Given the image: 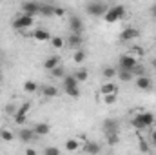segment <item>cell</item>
Wrapping results in <instances>:
<instances>
[{
	"mask_svg": "<svg viewBox=\"0 0 156 155\" xmlns=\"http://www.w3.org/2000/svg\"><path fill=\"white\" fill-rule=\"evenodd\" d=\"M31 39H35L37 42H49V40H51V33H49L47 29L37 28V29H33V33H31Z\"/></svg>",
	"mask_w": 156,
	"mask_h": 155,
	"instance_id": "cell-10",
	"label": "cell"
},
{
	"mask_svg": "<svg viewBox=\"0 0 156 155\" xmlns=\"http://www.w3.org/2000/svg\"><path fill=\"white\" fill-rule=\"evenodd\" d=\"M129 53H131V55H134L136 59H140V57H144V55H145L144 47H140V46H133V47L129 49Z\"/></svg>",
	"mask_w": 156,
	"mask_h": 155,
	"instance_id": "cell-29",
	"label": "cell"
},
{
	"mask_svg": "<svg viewBox=\"0 0 156 155\" xmlns=\"http://www.w3.org/2000/svg\"><path fill=\"white\" fill-rule=\"evenodd\" d=\"M35 133H37V137H45V135H49L51 133V126L47 124V122H38V124H35Z\"/></svg>",
	"mask_w": 156,
	"mask_h": 155,
	"instance_id": "cell-13",
	"label": "cell"
},
{
	"mask_svg": "<svg viewBox=\"0 0 156 155\" xmlns=\"http://www.w3.org/2000/svg\"><path fill=\"white\" fill-rule=\"evenodd\" d=\"M151 142H153V144H156V130H153V131H151Z\"/></svg>",
	"mask_w": 156,
	"mask_h": 155,
	"instance_id": "cell-40",
	"label": "cell"
},
{
	"mask_svg": "<svg viewBox=\"0 0 156 155\" xmlns=\"http://www.w3.org/2000/svg\"><path fill=\"white\" fill-rule=\"evenodd\" d=\"M29 110H31V102H24V104H20L18 108H16V112H15V122L16 124H24L26 122V117L29 113Z\"/></svg>",
	"mask_w": 156,
	"mask_h": 155,
	"instance_id": "cell-7",
	"label": "cell"
},
{
	"mask_svg": "<svg viewBox=\"0 0 156 155\" xmlns=\"http://www.w3.org/2000/svg\"><path fill=\"white\" fill-rule=\"evenodd\" d=\"M134 84H136V88L138 89H142V91H147V89H151V86H153V80L147 77V75H140V77H134Z\"/></svg>",
	"mask_w": 156,
	"mask_h": 155,
	"instance_id": "cell-11",
	"label": "cell"
},
{
	"mask_svg": "<svg viewBox=\"0 0 156 155\" xmlns=\"http://www.w3.org/2000/svg\"><path fill=\"white\" fill-rule=\"evenodd\" d=\"M104 131H118V120L115 119H105L104 120Z\"/></svg>",
	"mask_w": 156,
	"mask_h": 155,
	"instance_id": "cell-17",
	"label": "cell"
},
{
	"mask_svg": "<svg viewBox=\"0 0 156 155\" xmlns=\"http://www.w3.org/2000/svg\"><path fill=\"white\" fill-rule=\"evenodd\" d=\"M69 29H71V33H80V35H82V31H83V22H82L80 17H76V15L69 17Z\"/></svg>",
	"mask_w": 156,
	"mask_h": 155,
	"instance_id": "cell-9",
	"label": "cell"
},
{
	"mask_svg": "<svg viewBox=\"0 0 156 155\" xmlns=\"http://www.w3.org/2000/svg\"><path fill=\"white\" fill-rule=\"evenodd\" d=\"M73 49H80L82 47V44H83V39H82V35L80 33H71V37L66 40Z\"/></svg>",
	"mask_w": 156,
	"mask_h": 155,
	"instance_id": "cell-14",
	"label": "cell"
},
{
	"mask_svg": "<svg viewBox=\"0 0 156 155\" xmlns=\"http://www.w3.org/2000/svg\"><path fill=\"white\" fill-rule=\"evenodd\" d=\"M75 77H76L78 82H85V80H87V77H89V73H87L85 70H78L76 73H75Z\"/></svg>",
	"mask_w": 156,
	"mask_h": 155,
	"instance_id": "cell-32",
	"label": "cell"
},
{
	"mask_svg": "<svg viewBox=\"0 0 156 155\" xmlns=\"http://www.w3.org/2000/svg\"><path fill=\"white\" fill-rule=\"evenodd\" d=\"M104 102H105V104H115V102H116V93L104 95Z\"/></svg>",
	"mask_w": 156,
	"mask_h": 155,
	"instance_id": "cell-35",
	"label": "cell"
},
{
	"mask_svg": "<svg viewBox=\"0 0 156 155\" xmlns=\"http://www.w3.org/2000/svg\"><path fill=\"white\" fill-rule=\"evenodd\" d=\"M73 60L76 62V64H82L83 60H85V51L80 47V49H75V53H73Z\"/></svg>",
	"mask_w": 156,
	"mask_h": 155,
	"instance_id": "cell-26",
	"label": "cell"
},
{
	"mask_svg": "<svg viewBox=\"0 0 156 155\" xmlns=\"http://www.w3.org/2000/svg\"><path fill=\"white\" fill-rule=\"evenodd\" d=\"M0 82H2V70H0Z\"/></svg>",
	"mask_w": 156,
	"mask_h": 155,
	"instance_id": "cell-44",
	"label": "cell"
},
{
	"mask_svg": "<svg viewBox=\"0 0 156 155\" xmlns=\"http://www.w3.org/2000/svg\"><path fill=\"white\" fill-rule=\"evenodd\" d=\"M116 75H118V78H120V82H131V80L134 78V75H133L131 70H118Z\"/></svg>",
	"mask_w": 156,
	"mask_h": 155,
	"instance_id": "cell-16",
	"label": "cell"
},
{
	"mask_svg": "<svg viewBox=\"0 0 156 155\" xmlns=\"http://www.w3.org/2000/svg\"><path fill=\"white\" fill-rule=\"evenodd\" d=\"M105 11H107V6L102 0H96V2H91V4L85 6V13L91 15V17H104Z\"/></svg>",
	"mask_w": 156,
	"mask_h": 155,
	"instance_id": "cell-4",
	"label": "cell"
},
{
	"mask_svg": "<svg viewBox=\"0 0 156 155\" xmlns=\"http://www.w3.org/2000/svg\"><path fill=\"white\" fill-rule=\"evenodd\" d=\"M35 24V17H31V15H26V13H20L15 20H13V29H16V31H22V29H27V28H31Z\"/></svg>",
	"mask_w": 156,
	"mask_h": 155,
	"instance_id": "cell-3",
	"label": "cell"
},
{
	"mask_svg": "<svg viewBox=\"0 0 156 155\" xmlns=\"http://www.w3.org/2000/svg\"><path fill=\"white\" fill-rule=\"evenodd\" d=\"M44 152H45L47 155H58V153H60V150H58V148H45Z\"/></svg>",
	"mask_w": 156,
	"mask_h": 155,
	"instance_id": "cell-37",
	"label": "cell"
},
{
	"mask_svg": "<svg viewBox=\"0 0 156 155\" xmlns=\"http://www.w3.org/2000/svg\"><path fill=\"white\" fill-rule=\"evenodd\" d=\"M100 93H102V97L104 95H111V93H118V88L113 82H104L102 88H100Z\"/></svg>",
	"mask_w": 156,
	"mask_h": 155,
	"instance_id": "cell-15",
	"label": "cell"
},
{
	"mask_svg": "<svg viewBox=\"0 0 156 155\" xmlns=\"http://www.w3.org/2000/svg\"><path fill=\"white\" fill-rule=\"evenodd\" d=\"M53 15H55V17H64V15H66V9H64V7L55 6V7H53Z\"/></svg>",
	"mask_w": 156,
	"mask_h": 155,
	"instance_id": "cell-36",
	"label": "cell"
},
{
	"mask_svg": "<svg viewBox=\"0 0 156 155\" xmlns=\"http://www.w3.org/2000/svg\"><path fill=\"white\" fill-rule=\"evenodd\" d=\"M105 139H107V142H109L111 146H116L118 142H120V135H118V131H107V133H105Z\"/></svg>",
	"mask_w": 156,
	"mask_h": 155,
	"instance_id": "cell-24",
	"label": "cell"
},
{
	"mask_svg": "<svg viewBox=\"0 0 156 155\" xmlns=\"http://www.w3.org/2000/svg\"><path fill=\"white\" fill-rule=\"evenodd\" d=\"M35 137H37L35 130H29V128H22V130L18 131V139H20L22 142H31V141H35Z\"/></svg>",
	"mask_w": 156,
	"mask_h": 155,
	"instance_id": "cell-12",
	"label": "cell"
},
{
	"mask_svg": "<svg viewBox=\"0 0 156 155\" xmlns=\"http://www.w3.org/2000/svg\"><path fill=\"white\" fill-rule=\"evenodd\" d=\"M149 13H151V17H153V18H156V4H153V6L149 7Z\"/></svg>",
	"mask_w": 156,
	"mask_h": 155,
	"instance_id": "cell-39",
	"label": "cell"
},
{
	"mask_svg": "<svg viewBox=\"0 0 156 155\" xmlns=\"http://www.w3.org/2000/svg\"><path fill=\"white\" fill-rule=\"evenodd\" d=\"M100 144H96V142H87L85 144V152H89V153H100Z\"/></svg>",
	"mask_w": 156,
	"mask_h": 155,
	"instance_id": "cell-28",
	"label": "cell"
},
{
	"mask_svg": "<svg viewBox=\"0 0 156 155\" xmlns=\"http://www.w3.org/2000/svg\"><path fill=\"white\" fill-rule=\"evenodd\" d=\"M140 150H142V152H149V146H147L145 141H140Z\"/></svg>",
	"mask_w": 156,
	"mask_h": 155,
	"instance_id": "cell-38",
	"label": "cell"
},
{
	"mask_svg": "<svg viewBox=\"0 0 156 155\" xmlns=\"http://www.w3.org/2000/svg\"><path fill=\"white\" fill-rule=\"evenodd\" d=\"M136 64H138V59H136L134 55H131V53L122 55V57H120V60H118L120 70H133Z\"/></svg>",
	"mask_w": 156,
	"mask_h": 155,
	"instance_id": "cell-6",
	"label": "cell"
},
{
	"mask_svg": "<svg viewBox=\"0 0 156 155\" xmlns=\"http://www.w3.org/2000/svg\"><path fill=\"white\" fill-rule=\"evenodd\" d=\"M26 153H27V155H37V150H33V148H27V150H26Z\"/></svg>",
	"mask_w": 156,
	"mask_h": 155,
	"instance_id": "cell-42",
	"label": "cell"
},
{
	"mask_svg": "<svg viewBox=\"0 0 156 155\" xmlns=\"http://www.w3.org/2000/svg\"><path fill=\"white\" fill-rule=\"evenodd\" d=\"M49 42H51V46H53L55 49H64V46L67 44V42H66V39H62V37H51V40H49Z\"/></svg>",
	"mask_w": 156,
	"mask_h": 155,
	"instance_id": "cell-25",
	"label": "cell"
},
{
	"mask_svg": "<svg viewBox=\"0 0 156 155\" xmlns=\"http://www.w3.org/2000/svg\"><path fill=\"white\" fill-rule=\"evenodd\" d=\"M102 75H104L105 78H113L115 75H116V70H115V68H111V66H107V68H104V70H102Z\"/></svg>",
	"mask_w": 156,
	"mask_h": 155,
	"instance_id": "cell-31",
	"label": "cell"
},
{
	"mask_svg": "<svg viewBox=\"0 0 156 155\" xmlns=\"http://www.w3.org/2000/svg\"><path fill=\"white\" fill-rule=\"evenodd\" d=\"M151 66H153V68L156 70V59H153V62H151Z\"/></svg>",
	"mask_w": 156,
	"mask_h": 155,
	"instance_id": "cell-43",
	"label": "cell"
},
{
	"mask_svg": "<svg viewBox=\"0 0 156 155\" xmlns=\"http://www.w3.org/2000/svg\"><path fill=\"white\" fill-rule=\"evenodd\" d=\"M42 93H44L45 99H55V97L58 95V89H56L55 86H45V88L42 89Z\"/></svg>",
	"mask_w": 156,
	"mask_h": 155,
	"instance_id": "cell-22",
	"label": "cell"
},
{
	"mask_svg": "<svg viewBox=\"0 0 156 155\" xmlns=\"http://www.w3.org/2000/svg\"><path fill=\"white\" fill-rule=\"evenodd\" d=\"M131 71H133V75H134V77H140V75H145V68H144L142 64H136V66H134V68H133Z\"/></svg>",
	"mask_w": 156,
	"mask_h": 155,
	"instance_id": "cell-33",
	"label": "cell"
},
{
	"mask_svg": "<svg viewBox=\"0 0 156 155\" xmlns=\"http://www.w3.org/2000/svg\"><path fill=\"white\" fill-rule=\"evenodd\" d=\"M53 7H55V6H47V4H45V6H42V7H40V15L51 17V15H53Z\"/></svg>",
	"mask_w": 156,
	"mask_h": 155,
	"instance_id": "cell-34",
	"label": "cell"
},
{
	"mask_svg": "<svg viewBox=\"0 0 156 155\" xmlns=\"http://www.w3.org/2000/svg\"><path fill=\"white\" fill-rule=\"evenodd\" d=\"M0 139L5 141V142H11V141L15 139V135H13L9 130H2V131H0Z\"/></svg>",
	"mask_w": 156,
	"mask_h": 155,
	"instance_id": "cell-30",
	"label": "cell"
},
{
	"mask_svg": "<svg viewBox=\"0 0 156 155\" xmlns=\"http://www.w3.org/2000/svg\"><path fill=\"white\" fill-rule=\"evenodd\" d=\"M156 122V117L153 112H140V113H136V117L131 120V124L136 128V130H145V128H151V126H154Z\"/></svg>",
	"mask_w": 156,
	"mask_h": 155,
	"instance_id": "cell-1",
	"label": "cell"
},
{
	"mask_svg": "<svg viewBox=\"0 0 156 155\" xmlns=\"http://www.w3.org/2000/svg\"><path fill=\"white\" fill-rule=\"evenodd\" d=\"M51 75H53L55 78H64V75H66V68L58 64L56 68H53V70H51Z\"/></svg>",
	"mask_w": 156,
	"mask_h": 155,
	"instance_id": "cell-27",
	"label": "cell"
},
{
	"mask_svg": "<svg viewBox=\"0 0 156 155\" xmlns=\"http://www.w3.org/2000/svg\"><path fill=\"white\" fill-rule=\"evenodd\" d=\"M125 17V7L123 6H113V7H107V11L104 13V20L105 24H115L118 20H122Z\"/></svg>",
	"mask_w": 156,
	"mask_h": 155,
	"instance_id": "cell-2",
	"label": "cell"
},
{
	"mask_svg": "<svg viewBox=\"0 0 156 155\" xmlns=\"http://www.w3.org/2000/svg\"><path fill=\"white\" fill-rule=\"evenodd\" d=\"M13 110H15L13 106H7V108H5V113H9V115H15V112H13Z\"/></svg>",
	"mask_w": 156,
	"mask_h": 155,
	"instance_id": "cell-41",
	"label": "cell"
},
{
	"mask_svg": "<svg viewBox=\"0 0 156 155\" xmlns=\"http://www.w3.org/2000/svg\"><path fill=\"white\" fill-rule=\"evenodd\" d=\"M24 91L29 93V95H33V93L38 91V84H37L35 80H26V82H24Z\"/></svg>",
	"mask_w": 156,
	"mask_h": 155,
	"instance_id": "cell-18",
	"label": "cell"
},
{
	"mask_svg": "<svg viewBox=\"0 0 156 155\" xmlns=\"http://www.w3.org/2000/svg\"><path fill=\"white\" fill-rule=\"evenodd\" d=\"M40 7H42V4L35 2V0H26V2H22V6H20L22 13L31 15V17H37V15H40Z\"/></svg>",
	"mask_w": 156,
	"mask_h": 155,
	"instance_id": "cell-5",
	"label": "cell"
},
{
	"mask_svg": "<svg viewBox=\"0 0 156 155\" xmlns=\"http://www.w3.org/2000/svg\"><path fill=\"white\" fill-rule=\"evenodd\" d=\"M62 82H64V88H71V86H78L80 82L76 80V77L75 75H64V78H62Z\"/></svg>",
	"mask_w": 156,
	"mask_h": 155,
	"instance_id": "cell-21",
	"label": "cell"
},
{
	"mask_svg": "<svg viewBox=\"0 0 156 155\" xmlns=\"http://www.w3.org/2000/svg\"><path fill=\"white\" fill-rule=\"evenodd\" d=\"M60 64V59L58 57H49V59H45V62H44V68L47 70V71H51L53 68H56Z\"/></svg>",
	"mask_w": 156,
	"mask_h": 155,
	"instance_id": "cell-20",
	"label": "cell"
},
{
	"mask_svg": "<svg viewBox=\"0 0 156 155\" xmlns=\"http://www.w3.org/2000/svg\"><path fill=\"white\" fill-rule=\"evenodd\" d=\"M138 37H140V31L136 28H125L120 33V42H133V40H136Z\"/></svg>",
	"mask_w": 156,
	"mask_h": 155,
	"instance_id": "cell-8",
	"label": "cell"
},
{
	"mask_svg": "<svg viewBox=\"0 0 156 155\" xmlns=\"http://www.w3.org/2000/svg\"><path fill=\"white\" fill-rule=\"evenodd\" d=\"M80 150V141L78 139H67L66 141V152H78Z\"/></svg>",
	"mask_w": 156,
	"mask_h": 155,
	"instance_id": "cell-19",
	"label": "cell"
},
{
	"mask_svg": "<svg viewBox=\"0 0 156 155\" xmlns=\"http://www.w3.org/2000/svg\"><path fill=\"white\" fill-rule=\"evenodd\" d=\"M64 91H66V95H67V97H71V99H78V97L82 95V91H80V88H78V86L64 88Z\"/></svg>",
	"mask_w": 156,
	"mask_h": 155,
	"instance_id": "cell-23",
	"label": "cell"
}]
</instances>
